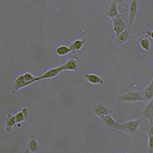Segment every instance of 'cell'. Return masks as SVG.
Segmentation results:
<instances>
[{
    "mask_svg": "<svg viewBox=\"0 0 153 153\" xmlns=\"http://www.w3.org/2000/svg\"><path fill=\"white\" fill-rule=\"evenodd\" d=\"M111 20L115 37H118L122 32L128 28V19H127L123 14H119L115 18L112 19Z\"/></svg>",
    "mask_w": 153,
    "mask_h": 153,
    "instance_id": "obj_1",
    "label": "cell"
},
{
    "mask_svg": "<svg viewBox=\"0 0 153 153\" xmlns=\"http://www.w3.org/2000/svg\"><path fill=\"white\" fill-rule=\"evenodd\" d=\"M142 120V119H138L131 120L123 123H119L118 130L123 131L128 134H136Z\"/></svg>",
    "mask_w": 153,
    "mask_h": 153,
    "instance_id": "obj_2",
    "label": "cell"
},
{
    "mask_svg": "<svg viewBox=\"0 0 153 153\" xmlns=\"http://www.w3.org/2000/svg\"><path fill=\"white\" fill-rule=\"evenodd\" d=\"M118 100L120 102H134L138 101H143V98L142 95L138 91H130L124 94L119 95Z\"/></svg>",
    "mask_w": 153,
    "mask_h": 153,
    "instance_id": "obj_3",
    "label": "cell"
},
{
    "mask_svg": "<svg viewBox=\"0 0 153 153\" xmlns=\"http://www.w3.org/2000/svg\"><path fill=\"white\" fill-rule=\"evenodd\" d=\"M80 65V60L77 57H72L68 59L63 65H61L63 71H74L79 68Z\"/></svg>",
    "mask_w": 153,
    "mask_h": 153,
    "instance_id": "obj_4",
    "label": "cell"
},
{
    "mask_svg": "<svg viewBox=\"0 0 153 153\" xmlns=\"http://www.w3.org/2000/svg\"><path fill=\"white\" fill-rule=\"evenodd\" d=\"M63 72L61 65L57 66L56 67H53L51 69L47 70L42 75L37 76V82L43 80V79H52L55 77L57 76L60 73Z\"/></svg>",
    "mask_w": 153,
    "mask_h": 153,
    "instance_id": "obj_5",
    "label": "cell"
},
{
    "mask_svg": "<svg viewBox=\"0 0 153 153\" xmlns=\"http://www.w3.org/2000/svg\"><path fill=\"white\" fill-rule=\"evenodd\" d=\"M29 85H30V84L25 81L23 74H22L16 77L14 79L11 86V91L13 94H14L17 91Z\"/></svg>",
    "mask_w": 153,
    "mask_h": 153,
    "instance_id": "obj_6",
    "label": "cell"
},
{
    "mask_svg": "<svg viewBox=\"0 0 153 153\" xmlns=\"http://www.w3.org/2000/svg\"><path fill=\"white\" fill-rule=\"evenodd\" d=\"M138 13V1L136 0H132L130 2L128 10V28H131L132 23L134 21L135 18L136 17Z\"/></svg>",
    "mask_w": 153,
    "mask_h": 153,
    "instance_id": "obj_7",
    "label": "cell"
},
{
    "mask_svg": "<svg viewBox=\"0 0 153 153\" xmlns=\"http://www.w3.org/2000/svg\"><path fill=\"white\" fill-rule=\"evenodd\" d=\"M120 1L113 0L111 1L110 4L107 7V9L105 12V15L111 19L115 18L120 14L118 10V4L120 2Z\"/></svg>",
    "mask_w": 153,
    "mask_h": 153,
    "instance_id": "obj_8",
    "label": "cell"
},
{
    "mask_svg": "<svg viewBox=\"0 0 153 153\" xmlns=\"http://www.w3.org/2000/svg\"><path fill=\"white\" fill-rule=\"evenodd\" d=\"M87 39L86 37H84L82 39H76L74 40L71 43L69 47L71 52L74 53L79 51L82 48L85 43L87 42Z\"/></svg>",
    "mask_w": 153,
    "mask_h": 153,
    "instance_id": "obj_9",
    "label": "cell"
},
{
    "mask_svg": "<svg viewBox=\"0 0 153 153\" xmlns=\"http://www.w3.org/2000/svg\"><path fill=\"white\" fill-rule=\"evenodd\" d=\"M94 111L100 118H102L103 117L107 115H110V111H109L108 108L105 106V105L101 103L97 104L94 107Z\"/></svg>",
    "mask_w": 153,
    "mask_h": 153,
    "instance_id": "obj_10",
    "label": "cell"
},
{
    "mask_svg": "<svg viewBox=\"0 0 153 153\" xmlns=\"http://www.w3.org/2000/svg\"><path fill=\"white\" fill-rule=\"evenodd\" d=\"M131 32V30L130 28H128L126 29L125 31L122 32L118 37H115V43L117 44H121L127 42L130 39Z\"/></svg>",
    "mask_w": 153,
    "mask_h": 153,
    "instance_id": "obj_11",
    "label": "cell"
},
{
    "mask_svg": "<svg viewBox=\"0 0 153 153\" xmlns=\"http://www.w3.org/2000/svg\"><path fill=\"white\" fill-rule=\"evenodd\" d=\"M84 77L88 82L94 85L101 84L104 82L102 78L95 74H86L84 75Z\"/></svg>",
    "mask_w": 153,
    "mask_h": 153,
    "instance_id": "obj_12",
    "label": "cell"
},
{
    "mask_svg": "<svg viewBox=\"0 0 153 153\" xmlns=\"http://www.w3.org/2000/svg\"><path fill=\"white\" fill-rule=\"evenodd\" d=\"M29 111L27 107L22 108L20 111L17 112L15 115V118L17 123H20L28 118Z\"/></svg>",
    "mask_w": 153,
    "mask_h": 153,
    "instance_id": "obj_13",
    "label": "cell"
},
{
    "mask_svg": "<svg viewBox=\"0 0 153 153\" xmlns=\"http://www.w3.org/2000/svg\"><path fill=\"white\" fill-rule=\"evenodd\" d=\"M142 97L145 100H150L153 97V82H151L142 92Z\"/></svg>",
    "mask_w": 153,
    "mask_h": 153,
    "instance_id": "obj_14",
    "label": "cell"
},
{
    "mask_svg": "<svg viewBox=\"0 0 153 153\" xmlns=\"http://www.w3.org/2000/svg\"><path fill=\"white\" fill-rule=\"evenodd\" d=\"M101 119L103 120L105 124L107 126L112 128H115V129H117V130L118 129L119 123L117 122L112 117L111 115H107Z\"/></svg>",
    "mask_w": 153,
    "mask_h": 153,
    "instance_id": "obj_15",
    "label": "cell"
},
{
    "mask_svg": "<svg viewBox=\"0 0 153 153\" xmlns=\"http://www.w3.org/2000/svg\"><path fill=\"white\" fill-rule=\"evenodd\" d=\"M143 114V116L146 118L149 119L150 121H153V99L146 105Z\"/></svg>",
    "mask_w": 153,
    "mask_h": 153,
    "instance_id": "obj_16",
    "label": "cell"
},
{
    "mask_svg": "<svg viewBox=\"0 0 153 153\" xmlns=\"http://www.w3.org/2000/svg\"><path fill=\"white\" fill-rule=\"evenodd\" d=\"M28 149L32 153H36L39 150V144L36 138L34 135H32L28 141Z\"/></svg>",
    "mask_w": 153,
    "mask_h": 153,
    "instance_id": "obj_17",
    "label": "cell"
},
{
    "mask_svg": "<svg viewBox=\"0 0 153 153\" xmlns=\"http://www.w3.org/2000/svg\"><path fill=\"white\" fill-rule=\"evenodd\" d=\"M139 44L142 48L143 49L146 51H149L151 46L150 38L147 36H142L139 39Z\"/></svg>",
    "mask_w": 153,
    "mask_h": 153,
    "instance_id": "obj_18",
    "label": "cell"
},
{
    "mask_svg": "<svg viewBox=\"0 0 153 153\" xmlns=\"http://www.w3.org/2000/svg\"><path fill=\"white\" fill-rule=\"evenodd\" d=\"M7 122H6V131L7 132H10L12 130L13 127L16 123L14 115H12L10 114L7 115Z\"/></svg>",
    "mask_w": 153,
    "mask_h": 153,
    "instance_id": "obj_19",
    "label": "cell"
},
{
    "mask_svg": "<svg viewBox=\"0 0 153 153\" xmlns=\"http://www.w3.org/2000/svg\"><path fill=\"white\" fill-rule=\"evenodd\" d=\"M55 52L57 55L60 56H65L71 52L70 47L65 45H61L57 47L55 49Z\"/></svg>",
    "mask_w": 153,
    "mask_h": 153,
    "instance_id": "obj_20",
    "label": "cell"
},
{
    "mask_svg": "<svg viewBox=\"0 0 153 153\" xmlns=\"http://www.w3.org/2000/svg\"><path fill=\"white\" fill-rule=\"evenodd\" d=\"M148 152L149 153H153V136L150 135H149Z\"/></svg>",
    "mask_w": 153,
    "mask_h": 153,
    "instance_id": "obj_21",
    "label": "cell"
},
{
    "mask_svg": "<svg viewBox=\"0 0 153 153\" xmlns=\"http://www.w3.org/2000/svg\"><path fill=\"white\" fill-rule=\"evenodd\" d=\"M148 135L153 136V121H150V125L148 130Z\"/></svg>",
    "mask_w": 153,
    "mask_h": 153,
    "instance_id": "obj_22",
    "label": "cell"
},
{
    "mask_svg": "<svg viewBox=\"0 0 153 153\" xmlns=\"http://www.w3.org/2000/svg\"><path fill=\"white\" fill-rule=\"evenodd\" d=\"M147 36L149 38H151L153 40V29H151V30H149L147 32Z\"/></svg>",
    "mask_w": 153,
    "mask_h": 153,
    "instance_id": "obj_23",
    "label": "cell"
},
{
    "mask_svg": "<svg viewBox=\"0 0 153 153\" xmlns=\"http://www.w3.org/2000/svg\"><path fill=\"white\" fill-rule=\"evenodd\" d=\"M24 153H31V152L29 150V149H28V147H26V149H25V150H24Z\"/></svg>",
    "mask_w": 153,
    "mask_h": 153,
    "instance_id": "obj_24",
    "label": "cell"
},
{
    "mask_svg": "<svg viewBox=\"0 0 153 153\" xmlns=\"http://www.w3.org/2000/svg\"><path fill=\"white\" fill-rule=\"evenodd\" d=\"M152 82H153V79H152Z\"/></svg>",
    "mask_w": 153,
    "mask_h": 153,
    "instance_id": "obj_25",
    "label": "cell"
},
{
    "mask_svg": "<svg viewBox=\"0 0 153 153\" xmlns=\"http://www.w3.org/2000/svg\"></svg>",
    "mask_w": 153,
    "mask_h": 153,
    "instance_id": "obj_26",
    "label": "cell"
}]
</instances>
